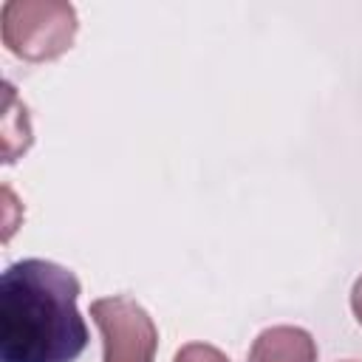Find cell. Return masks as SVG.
I'll return each instance as SVG.
<instances>
[{
	"label": "cell",
	"instance_id": "1",
	"mask_svg": "<svg viewBox=\"0 0 362 362\" xmlns=\"http://www.w3.org/2000/svg\"><path fill=\"white\" fill-rule=\"evenodd\" d=\"M71 269L25 257L0 280V362H74L88 348Z\"/></svg>",
	"mask_w": 362,
	"mask_h": 362
},
{
	"label": "cell",
	"instance_id": "2",
	"mask_svg": "<svg viewBox=\"0 0 362 362\" xmlns=\"http://www.w3.org/2000/svg\"><path fill=\"white\" fill-rule=\"evenodd\" d=\"M76 31V8L65 0H6L0 8L3 45L25 62L62 57Z\"/></svg>",
	"mask_w": 362,
	"mask_h": 362
},
{
	"label": "cell",
	"instance_id": "3",
	"mask_svg": "<svg viewBox=\"0 0 362 362\" xmlns=\"http://www.w3.org/2000/svg\"><path fill=\"white\" fill-rule=\"evenodd\" d=\"M90 317L102 334V362H153L158 331L141 303L113 294L90 303Z\"/></svg>",
	"mask_w": 362,
	"mask_h": 362
},
{
	"label": "cell",
	"instance_id": "4",
	"mask_svg": "<svg viewBox=\"0 0 362 362\" xmlns=\"http://www.w3.org/2000/svg\"><path fill=\"white\" fill-rule=\"evenodd\" d=\"M246 362H317V342L305 328L272 325L257 334Z\"/></svg>",
	"mask_w": 362,
	"mask_h": 362
},
{
	"label": "cell",
	"instance_id": "5",
	"mask_svg": "<svg viewBox=\"0 0 362 362\" xmlns=\"http://www.w3.org/2000/svg\"><path fill=\"white\" fill-rule=\"evenodd\" d=\"M173 362H229V359L221 348H215L209 342H189V345L178 348Z\"/></svg>",
	"mask_w": 362,
	"mask_h": 362
},
{
	"label": "cell",
	"instance_id": "6",
	"mask_svg": "<svg viewBox=\"0 0 362 362\" xmlns=\"http://www.w3.org/2000/svg\"><path fill=\"white\" fill-rule=\"evenodd\" d=\"M351 311H354L356 322L362 325V274L356 277V283H354V288H351Z\"/></svg>",
	"mask_w": 362,
	"mask_h": 362
}]
</instances>
